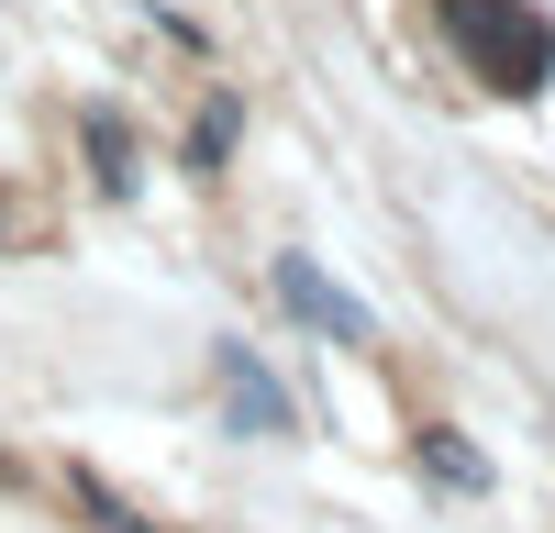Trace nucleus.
<instances>
[{
    "label": "nucleus",
    "instance_id": "f257e3e1",
    "mask_svg": "<svg viewBox=\"0 0 555 533\" xmlns=\"http://www.w3.org/2000/svg\"><path fill=\"white\" fill-rule=\"evenodd\" d=\"M434 23L489 89H544L555 78V34L533 23V0H434Z\"/></svg>",
    "mask_w": 555,
    "mask_h": 533
},
{
    "label": "nucleus",
    "instance_id": "f03ea898",
    "mask_svg": "<svg viewBox=\"0 0 555 533\" xmlns=\"http://www.w3.org/2000/svg\"><path fill=\"white\" fill-rule=\"evenodd\" d=\"M278 300H289L311 334H345V344H366V300H345V289L322 278L311 256H278Z\"/></svg>",
    "mask_w": 555,
    "mask_h": 533
},
{
    "label": "nucleus",
    "instance_id": "7ed1b4c3",
    "mask_svg": "<svg viewBox=\"0 0 555 533\" xmlns=\"http://www.w3.org/2000/svg\"><path fill=\"white\" fill-rule=\"evenodd\" d=\"M411 456H423L434 489H455V500H489V456H478L455 422H423V444H411Z\"/></svg>",
    "mask_w": 555,
    "mask_h": 533
},
{
    "label": "nucleus",
    "instance_id": "20e7f679",
    "mask_svg": "<svg viewBox=\"0 0 555 533\" xmlns=\"http://www.w3.org/2000/svg\"><path fill=\"white\" fill-rule=\"evenodd\" d=\"M222 400H234V422H256V433H289V389H278L256 355H222Z\"/></svg>",
    "mask_w": 555,
    "mask_h": 533
},
{
    "label": "nucleus",
    "instance_id": "39448f33",
    "mask_svg": "<svg viewBox=\"0 0 555 533\" xmlns=\"http://www.w3.org/2000/svg\"><path fill=\"white\" fill-rule=\"evenodd\" d=\"M234 133H245V101H201V122H190V167L211 178L222 156H234Z\"/></svg>",
    "mask_w": 555,
    "mask_h": 533
},
{
    "label": "nucleus",
    "instance_id": "423d86ee",
    "mask_svg": "<svg viewBox=\"0 0 555 533\" xmlns=\"http://www.w3.org/2000/svg\"><path fill=\"white\" fill-rule=\"evenodd\" d=\"M89 167H101V190H133V133L112 112H89Z\"/></svg>",
    "mask_w": 555,
    "mask_h": 533
}]
</instances>
